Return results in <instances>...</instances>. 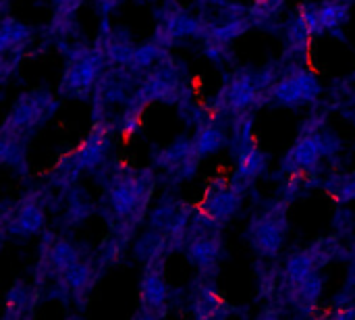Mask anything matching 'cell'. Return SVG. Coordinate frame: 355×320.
Wrapping results in <instances>:
<instances>
[{
  "instance_id": "obj_18",
  "label": "cell",
  "mask_w": 355,
  "mask_h": 320,
  "mask_svg": "<svg viewBox=\"0 0 355 320\" xmlns=\"http://www.w3.org/2000/svg\"><path fill=\"white\" fill-rule=\"evenodd\" d=\"M318 15H320V23L324 29H335L339 25H343L349 17V6L347 4H341V2H324L320 8H318Z\"/></svg>"
},
{
  "instance_id": "obj_6",
  "label": "cell",
  "mask_w": 355,
  "mask_h": 320,
  "mask_svg": "<svg viewBox=\"0 0 355 320\" xmlns=\"http://www.w3.org/2000/svg\"><path fill=\"white\" fill-rule=\"evenodd\" d=\"M329 152L327 137L322 135H306L302 137L287 154L283 167L285 171H302V169H312L318 165V160Z\"/></svg>"
},
{
  "instance_id": "obj_8",
  "label": "cell",
  "mask_w": 355,
  "mask_h": 320,
  "mask_svg": "<svg viewBox=\"0 0 355 320\" xmlns=\"http://www.w3.org/2000/svg\"><path fill=\"white\" fill-rule=\"evenodd\" d=\"M241 206V196L237 190H214L208 194L206 198V212L210 219L214 221H223L229 219L231 214H235Z\"/></svg>"
},
{
  "instance_id": "obj_27",
  "label": "cell",
  "mask_w": 355,
  "mask_h": 320,
  "mask_svg": "<svg viewBox=\"0 0 355 320\" xmlns=\"http://www.w3.org/2000/svg\"><path fill=\"white\" fill-rule=\"evenodd\" d=\"M160 244H162V239H160L156 233L146 235V237L139 242V246H137V254H139V258H146L148 254H150V256H152V254H156V250L160 248Z\"/></svg>"
},
{
  "instance_id": "obj_25",
  "label": "cell",
  "mask_w": 355,
  "mask_h": 320,
  "mask_svg": "<svg viewBox=\"0 0 355 320\" xmlns=\"http://www.w3.org/2000/svg\"><path fill=\"white\" fill-rule=\"evenodd\" d=\"M310 35H314V33L310 31V27H308V23L304 21V17L300 15V17L291 23V27H289V40H291L293 46L304 48V46L308 44Z\"/></svg>"
},
{
  "instance_id": "obj_21",
  "label": "cell",
  "mask_w": 355,
  "mask_h": 320,
  "mask_svg": "<svg viewBox=\"0 0 355 320\" xmlns=\"http://www.w3.org/2000/svg\"><path fill=\"white\" fill-rule=\"evenodd\" d=\"M248 27H250V21H245V19H235V21H229V23L223 25V27H214L212 33H210V40H212V44H227V42H231L233 37L241 35Z\"/></svg>"
},
{
  "instance_id": "obj_26",
  "label": "cell",
  "mask_w": 355,
  "mask_h": 320,
  "mask_svg": "<svg viewBox=\"0 0 355 320\" xmlns=\"http://www.w3.org/2000/svg\"><path fill=\"white\" fill-rule=\"evenodd\" d=\"M64 277H67V281H69V285L73 287V289H81V287H85L87 285V279H89V267H83V264H75L73 269H69L67 273H64Z\"/></svg>"
},
{
  "instance_id": "obj_9",
  "label": "cell",
  "mask_w": 355,
  "mask_h": 320,
  "mask_svg": "<svg viewBox=\"0 0 355 320\" xmlns=\"http://www.w3.org/2000/svg\"><path fill=\"white\" fill-rule=\"evenodd\" d=\"M108 150V137L106 131H96L87 137V142L79 148V152L75 154V165L77 169H92L98 162L104 160Z\"/></svg>"
},
{
  "instance_id": "obj_23",
  "label": "cell",
  "mask_w": 355,
  "mask_h": 320,
  "mask_svg": "<svg viewBox=\"0 0 355 320\" xmlns=\"http://www.w3.org/2000/svg\"><path fill=\"white\" fill-rule=\"evenodd\" d=\"M162 56V48L158 44H144L139 48H135V54L131 58V67L135 69H144L150 67L154 60H158Z\"/></svg>"
},
{
  "instance_id": "obj_1",
  "label": "cell",
  "mask_w": 355,
  "mask_h": 320,
  "mask_svg": "<svg viewBox=\"0 0 355 320\" xmlns=\"http://www.w3.org/2000/svg\"><path fill=\"white\" fill-rule=\"evenodd\" d=\"M52 110H54V102H52L50 94H46V92L27 94L15 104L2 131L21 135L23 131H29L35 125H40Z\"/></svg>"
},
{
  "instance_id": "obj_4",
  "label": "cell",
  "mask_w": 355,
  "mask_h": 320,
  "mask_svg": "<svg viewBox=\"0 0 355 320\" xmlns=\"http://www.w3.org/2000/svg\"><path fill=\"white\" fill-rule=\"evenodd\" d=\"M287 223H285V210L275 208L268 214H264L262 219H258L252 225V244L254 248L262 254V256H275L283 244V235H285Z\"/></svg>"
},
{
  "instance_id": "obj_24",
  "label": "cell",
  "mask_w": 355,
  "mask_h": 320,
  "mask_svg": "<svg viewBox=\"0 0 355 320\" xmlns=\"http://www.w3.org/2000/svg\"><path fill=\"white\" fill-rule=\"evenodd\" d=\"M320 292H322V277H318V275H314V273H312L306 281H302V283L297 285L300 300L306 302V304H314V302L318 300Z\"/></svg>"
},
{
  "instance_id": "obj_13",
  "label": "cell",
  "mask_w": 355,
  "mask_h": 320,
  "mask_svg": "<svg viewBox=\"0 0 355 320\" xmlns=\"http://www.w3.org/2000/svg\"><path fill=\"white\" fill-rule=\"evenodd\" d=\"M187 254H189V260H191L196 267L208 269V267H212L214 260H216L218 242L212 239V237H200V239H196V242L189 246Z\"/></svg>"
},
{
  "instance_id": "obj_15",
  "label": "cell",
  "mask_w": 355,
  "mask_h": 320,
  "mask_svg": "<svg viewBox=\"0 0 355 320\" xmlns=\"http://www.w3.org/2000/svg\"><path fill=\"white\" fill-rule=\"evenodd\" d=\"M29 27H25L23 23L15 21V19H4L2 21V33H0V48L2 52H8L10 48H19L21 44H25L29 40Z\"/></svg>"
},
{
  "instance_id": "obj_20",
  "label": "cell",
  "mask_w": 355,
  "mask_h": 320,
  "mask_svg": "<svg viewBox=\"0 0 355 320\" xmlns=\"http://www.w3.org/2000/svg\"><path fill=\"white\" fill-rule=\"evenodd\" d=\"M193 154H196V150H193V144L179 140V142H175V144H173L168 150H164V152H162L160 165H168V167H181V165H183L185 160H189Z\"/></svg>"
},
{
  "instance_id": "obj_11",
  "label": "cell",
  "mask_w": 355,
  "mask_h": 320,
  "mask_svg": "<svg viewBox=\"0 0 355 320\" xmlns=\"http://www.w3.org/2000/svg\"><path fill=\"white\" fill-rule=\"evenodd\" d=\"M166 298V285L160 269H148L141 281V302L148 308H160Z\"/></svg>"
},
{
  "instance_id": "obj_3",
  "label": "cell",
  "mask_w": 355,
  "mask_h": 320,
  "mask_svg": "<svg viewBox=\"0 0 355 320\" xmlns=\"http://www.w3.org/2000/svg\"><path fill=\"white\" fill-rule=\"evenodd\" d=\"M320 94V83L306 71H293L272 85V98L279 104L295 106L300 102H312Z\"/></svg>"
},
{
  "instance_id": "obj_29",
  "label": "cell",
  "mask_w": 355,
  "mask_h": 320,
  "mask_svg": "<svg viewBox=\"0 0 355 320\" xmlns=\"http://www.w3.org/2000/svg\"><path fill=\"white\" fill-rule=\"evenodd\" d=\"M352 275H354V279H355V260H354V269H352Z\"/></svg>"
},
{
  "instance_id": "obj_10",
  "label": "cell",
  "mask_w": 355,
  "mask_h": 320,
  "mask_svg": "<svg viewBox=\"0 0 355 320\" xmlns=\"http://www.w3.org/2000/svg\"><path fill=\"white\" fill-rule=\"evenodd\" d=\"M42 225H44V212H42L40 204L27 202L15 214L10 231L12 233H21V235H31V233H37L42 229Z\"/></svg>"
},
{
  "instance_id": "obj_7",
  "label": "cell",
  "mask_w": 355,
  "mask_h": 320,
  "mask_svg": "<svg viewBox=\"0 0 355 320\" xmlns=\"http://www.w3.org/2000/svg\"><path fill=\"white\" fill-rule=\"evenodd\" d=\"M258 81L256 77L248 75V73H237L231 81V85L227 87V104L233 112H241L245 110L250 104H254L256 96H258Z\"/></svg>"
},
{
  "instance_id": "obj_14",
  "label": "cell",
  "mask_w": 355,
  "mask_h": 320,
  "mask_svg": "<svg viewBox=\"0 0 355 320\" xmlns=\"http://www.w3.org/2000/svg\"><path fill=\"white\" fill-rule=\"evenodd\" d=\"M266 169V156L260 150L245 148L239 156V167H237V177L243 181L256 179L262 171Z\"/></svg>"
},
{
  "instance_id": "obj_2",
  "label": "cell",
  "mask_w": 355,
  "mask_h": 320,
  "mask_svg": "<svg viewBox=\"0 0 355 320\" xmlns=\"http://www.w3.org/2000/svg\"><path fill=\"white\" fill-rule=\"evenodd\" d=\"M102 67V56L98 52H85L81 56H75L62 77L60 92L69 96H85Z\"/></svg>"
},
{
  "instance_id": "obj_19",
  "label": "cell",
  "mask_w": 355,
  "mask_h": 320,
  "mask_svg": "<svg viewBox=\"0 0 355 320\" xmlns=\"http://www.w3.org/2000/svg\"><path fill=\"white\" fill-rule=\"evenodd\" d=\"M50 262L58 273H67L77 264V250L67 242H56L50 250Z\"/></svg>"
},
{
  "instance_id": "obj_16",
  "label": "cell",
  "mask_w": 355,
  "mask_h": 320,
  "mask_svg": "<svg viewBox=\"0 0 355 320\" xmlns=\"http://www.w3.org/2000/svg\"><path fill=\"white\" fill-rule=\"evenodd\" d=\"M223 144H225V135H223L220 129H216V127H204L198 133V137L193 140V150H196L198 156H208V154L220 150Z\"/></svg>"
},
{
  "instance_id": "obj_22",
  "label": "cell",
  "mask_w": 355,
  "mask_h": 320,
  "mask_svg": "<svg viewBox=\"0 0 355 320\" xmlns=\"http://www.w3.org/2000/svg\"><path fill=\"white\" fill-rule=\"evenodd\" d=\"M106 54L110 60L121 65H131V58L135 54V48L127 40H110L106 46Z\"/></svg>"
},
{
  "instance_id": "obj_12",
  "label": "cell",
  "mask_w": 355,
  "mask_h": 320,
  "mask_svg": "<svg viewBox=\"0 0 355 320\" xmlns=\"http://www.w3.org/2000/svg\"><path fill=\"white\" fill-rule=\"evenodd\" d=\"M314 267H316V258L308 252H300V254H293L289 260H287V279L291 285H300L302 281H306L312 273H314Z\"/></svg>"
},
{
  "instance_id": "obj_28",
  "label": "cell",
  "mask_w": 355,
  "mask_h": 320,
  "mask_svg": "<svg viewBox=\"0 0 355 320\" xmlns=\"http://www.w3.org/2000/svg\"><path fill=\"white\" fill-rule=\"evenodd\" d=\"M337 198H339L341 202L355 200V175L352 179H345V181L337 187Z\"/></svg>"
},
{
  "instance_id": "obj_5",
  "label": "cell",
  "mask_w": 355,
  "mask_h": 320,
  "mask_svg": "<svg viewBox=\"0 0 355 320\" xmlns=\"http://www.w3.org/2000/svg\"><path fill=\"white\" fill-rule=\"evenodd\" d=\"M148 173L141 175V177H119L110 190H108V200H110V208L121 214V217H127L131 214L146 198L148 194Z\"/></svg>"
},
{
  "instance_id": "obj_17",
  "label": "cell",
  "mask_w": 355,
  "mask_h": 320,
  "mask_svg": "<svg viewBox=\"0 0 355 320\" xmlns=\"http://www.w3.org/2000/svg\"><path fill=\"white\" fill-rule=\"evenodd\" d=\"M164 29L171 37H181V35H193L200 31V25L193 17H189L187 12L183 10H177L173 12L166 23H164Z\"/></svg>"
}]
</instances>
